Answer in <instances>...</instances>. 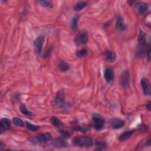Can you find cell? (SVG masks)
<instances>
[{"label": "cell", "mask_w": 151, "mask_h": 151, "mask_svg": "<svg viewBox=\"0 0 151 151\" xmlns=\"http://www.w3.org/2000/svg\"><path fill=\"white\" fill-rule=\"evenodd\" d=\"M72 144L75 146L90 148L94 145V141L90 137L78 136L73 138Z\"/></svg>", "instance_id": "obj_1"}, {"label": "cell", "mask_w": 151, "mask_h": 151, "mask_svg": "<svg viewBox=\"0 0 151 151\" xmlns=\"http://www.w3.org/2000/svg\"><path fill=\"white\" fill-rule=\"evenodd\" d=\"M52 105L57 108H63L66 106L64 90H61L57 92L56 98L52 103Z\"/></svg>", "instance_id": "obj_2"}, {"label": "cell", "mask_w": 151, "mask_h": 151, "mask_svg": "<svg viewBox=\"0 0 151 151\" xmlns=\"http://www.w3.org/2000/svg\"><path fill=\"white\" fill-rule=\"evenodd\" d=\"M92 120L94 124V128L97 130H101L105 125V120L103 117L99 115L98 113H95L92 116Z\"/></svg>", "instance_id": "obj_3"}, {"label": "cell", "mask_w": 151, "mask_h": 151, "mask_svg": "<svg viewBox=\"0 0 151 151\" xmlns=\"http://www.w3.org/2000/svg\"><path fill=\"white\" fill-rule=\"evenodd\" d=\"M88 38H89V35H88L87 31L83 30L80 31L76 36L74 42L78 46L84 45L88 41Z\"/></svg>", "instance_id": "obj_4"}, {"label": "cell", "mask_w": 151, "mask_h": 151, "mask_svg": "<svg viewBox=\"0 0 151 151\" xmlns=\"http://www.w3.org/2000/svg\"><path fill=\"white\" fill-rule=\"evenodd\" d=\"M44 42V37L43 35H40L36 38L34 42L35 51L37 53H40L42 50V47Z\"/></svg>", "instance_id": "obj_5"}, {"label": "cell", "mask_w": 151, "mask_h": 151, "mask_svg": "<svg viewBox=\"0 0 151 151\" xmlns=\"http://www.w3.org/2000/svg\"><path fill=\"white\" fill-rule=\"evenodd\" d=\"M104 78L108 83H111L115 79V72L110 67H107L104 71Z\"/></svg>", "instance_id": "obj_6"}, {"label": "cell", "mask_w": 151, "mask_h": 151, "mask_svg": "<svg viewBox=\"0 0 151 151\" xmlns=\"http://www.w3.org/2000/svg\"><path fill=\"white\" fill-rule=\"evenodd\" d=\"M129 78L130 74L128 70H125L122 74L120 82L122 86L124 88L128 87L129 85Z\"/></svg>", "instance_id": "obj_7"}, {"label": "cell", "mask_w": 151, "mask_h": 151, "mask_svg": "<svg viewBox=\"0 0 151 151\" xmlns=\"http://www.w3.org/2000/svg\"><path fill=\"white\" fill-rule=\"evenodd\" d=\"M141 86L144 93L146 96L150 95V84L149 80L147 78H142L141 81Z\"/></svg>", "instance_id": "obj_8"}, {"label": "cell", "mask_w": 151, "mask_h": 151, "mask_svg": "<svg viewBox=\"0 0 151 151\" xmlns=\"http://www.w3.org/2000/svg\"><path fill=\"white\" fill-rule=\"evenodd\" d=\"M52 136L50 133L40 134L36 136V139L41 144H46L52 140Z\"/></svg>", "instance_id": "obj_9"}, {"label": "cell", "mask_w": 151, "mask_h": 151, "mask_svg": "<svg viewBox=\"0 0 151 151\" xmlns=\"http://www.w3.org/2000/svg\"><path fill=\"white\" fill-rule=\"evenodd\" d=\"M111 127L113 129H120L125 124V121L118 118H113L110 120Z\"/></svg>", "instance_id": "obj_10"}, {"label": "cell", "mask_w": 151, "mask_h": 151, "mask_svg": "<svg viewBox=\"0 0 151 151\" xmlns=\"http://www.w3.org/2000/svg\"><path fill=\"white\" fill-rule=\"evenodd\" d=\"M0 132L1 133L4 131H8L11 128V121L7 118H2L0 122Z\"/></svg>", "instance_id": "obj_11"}, {"label": "cell", "mask_w": 151, "mask_h": 151, "mask_svg": "<svg viewBox=\"0 0 151 151\" xmlns=\"http://www.w3.org/2000/svg\"><path fill=\"white\" fill-rule=\"evenodd\" d=\"M105 56L106 60L109 63H114L117 57L116 53L111 50H107L106 52H105Z\"/></svg>", "instance_id": "obj_12"}, {"label": "cell", "mask_w": 151, "mask_h": 151, "mask_svg": "<svg viewBox=\"0 0 151 151\" xmlns=\"http://www.w3.org/2000/svg\"><path fill=\"white\" fill-rule=\"evenodd\" d=\"M116 27L118 29L122 31H124L126 30V29H127V26H126V24L124 23L123 18L120 16H119L117 17L116 22Z\"/></svg>", "instance_id": "obj_13"}, {"label": "cell", "mask_w": 151, "mask_h": 151, "mask_svg": "<svg viewBox=\"0 0 151 151\" xmlns=\"http://www.w3.org/2000/svg\"><path fill=\"white\" fill-rule=\"evenodd\" d=\"M137 8V11L139 12V14H144L145 12L148 9V5L147 4L144 3H140V2H136L135 4Z\"/></svg>", "instance_id": "obj_14"}, {"label": "cell", "mask_w": 151, "mask_h": 151, "mask_svg": "<svg viewBox=\"0 0 151 151\" xmlns=\"http://www.w3.org/2000/svg\"><path fill=\"white\" fill-rule=\"evenodd\" d=\"M50 122L51 123L57 128H61L63 127L64 124L56 116H52L50 119Z\"/></svg>", "instance_id": "obj_15"}, {"label": "cell", "mask_w": 151, "mask_h": 151, "mask_svg": "<svg viewBox=\"0 0 151 151\" xmlns=\"http://www.w3.org/2000/svg\"><path fill=\"white\" fill-rule=\"evenodd\" d=\"M134 131H135L134 130L124 131L119 136V140L120 141H123L124 140H127V139H128V138H129L132 136Z\"/></svg>", "instance_id": "obj_16"}, {"label": "cell", "mask_w": 151, "mask_h": 151, "mask_svg": "<svg viewBox=\"0 0 151 151\" xmlns=\"http://www.w3.org/2000/svg\"><path fill=\"white\" fill-rule=\"evenodd\" d=\"M79 17L78 16L74 17L71 21L70 29L73 31H76L78 30Z\"/></svg>", "instance_id": "obj_17"}, {"label": "cell", "mask_w": 151, "mask_h": 151, "mask_svg": "<svg viewBox=\"0 0 151 151\" xmlns=\"http://www.w3.org/2000/svg\"><path fill=\"white\" fill-rule=\"evenodd\" d=\"M58 66H59L60 70L62 72L66 71L69 70V69H70V66L67 63L65 62V61H63V60L60 61V63H59Z\"/></svg>", "instance_id": "obj_18"}, {"label": "cell", "mask_w": 151, "mask_h": 151, "mask_svg": "<svg viewBox=\"0 0 151 151\" xmlns=\"http://www.w3.org/2000/svg\"><path fill=\"white\" fill-rule=\"evenodd\" d=\"M20 111L22 113V114L26 115V116H34V114L31 112H30L27 110V107H26V106H25L24 105H21L20 107Z\"/></svg>", "instance_id": "obj_19"}, {"label": "cell", "mask_w": 151, "mask_h": 151, "mask_svg": "<svg viewBox=\"0 0 151 151\" xmlns=\"http://www.w3.org/2000/svg\"><path fill=\"white\" fill-rule=\"evenodd\" d=\"M87 3L84 1H80L75 4L74 7V10L76 11H80L82 10L84 8L87 6Z\"/></svg>", "instance_id": "obj_20"}, {"label": "cell", "mask_w": 151, "mask_h": 151, "mask_svg": "<svg viewBox=\"0 0 151 151\" xmlns=\"http://www.w3.org/2000/svg\"><path fill=\"white\" fill-rule=\"evenodd\" d=\"M12 121H13V123L17 126V127H24V123L23 122V120L17 117H14L12 119Z\"/></svg>", "instance_id": "obj_21"}, {"label": "cell", "mask_w": 151, "mask_h": 151, "mask_svg": "<svg viewBox=\"0 0 151 151\" xmlns=\"http://www.w3.org/2000/svg\"><path fill=\"white\" fill-rule=\"evenodd\" d=\"M91 129L90 126L89 125H86L84 126V127H76L74 128V131H80L83 133H86L90 131Z\"/></svg>", "instance_id": "obj_22"}, {"label": "cell", "mask_w": 151, "mask_h": 151, "mask_svg": "<svg viewBox=\"0 0 151 151\" xmlns=\"http://www.w3.org/2000/svg\"><path fill=\"white\" fill-rule=\"evenodd\" d=\"M26 126H27V128L29 129H30V131H31L33 132H36L40 129L39 126L31 124L29 122H26Z\"/></svg>", "instance_id": "obj_23"}, {"label": "cell", "mask_w": 151, "mask_h": 151, "mask_svg": "<svg viewBox=\"0 0 151 151\" xmlns=\"http://www.w3.org/2000/svg\"><path fill=\"white\" fill-rule=\"evenodd\" d=\"M40 5L45 8H52L53 7V4L50 1H39Z\"/></svg>", "instance_id": "obj_24"}, {"label": "cell", "mask_w": 151, "mask_h": 151, "mask_svg": "<svg viewBox=\"0 0 151 151\" xmlns=\"http://www.w3.org/2000/svg\"><path fill=\"white\" fill-rule=\"evenodd\" d=\"M106 146V143L102 140H97L96 141V146L98 148V149L100 150L104 148Z\"/></svg>", "instance_id": "obj_25"}, {"label": "cell", "mask_w": 151, "mask_h": 151, "mask_svg": "<svg viewBox=\"0 0 151 151\" xmlns=\"http://www.w3.org/2000/svg\"><path fill=\"white\" fill-rule=\"evenodd\" d=\"M87 54H88L87 50L86 49V48H83V49L78 51L76 53V55L79 57H84V56H87Z\"/></svg>", "instance_id": "obj_26"}, {"label": "cell", "mask_w": 151, "mask_h": 151, "mask_svg": "<svg viewBox=\"0 0 151 151\" xmlns=\"http://www.w3.org/2000/svg\"><path fill=\"white\" fill-rule=\"evenodd\" d=\"M56 143V146H58L60 147H67V144L65 142L61 141V140L57 141Z\"/></svg>", "instance_id": "obj_27"}, {"label": "cell", "mask_w": 151, "mask_h": 151, "mask_svg": "<svg viewBox=\"0 0 151 151\" xmlns=\"http://www.w3.org/2000/svg\"><path fill=\"white\" fill-rule=\"evenodd\" d=\"M61 135L63 137L65 138V139H68L69 137L70 136V134L68 132H65V131H62L61 132Z\"/></svg>", "instance_id": "obj_28"}, {"label": "cell", "mask_w": 151, "mask_h": 151, "mask_svg": "<svg viewBox=\"0 0 151 151\" xmlns=\"http://www.w3.org/2000/svg\"><path fill=\"white\" fill-rule=\"evenodd\" d=\"M146 54H147V56H148V60H149L150 58V44H149L148 46V47H147V48H146Z\"/></svg>", "instance_id": "obj_29"}, {"label": "cell", "mask_w": 151, "mask_h": 151, "mask_svg": "<svg viewBox=\"0 0 151 151\" xmlns=\"http://www.w3.org/2000/svg\"><path fill=\"white\" fill-rule=\"evenodd\" d=\"M146 107L149 112H150V110H151V102L150 101L146 104Z\"/></svg>", "instance_id": "obj_30"}]
</instances>
